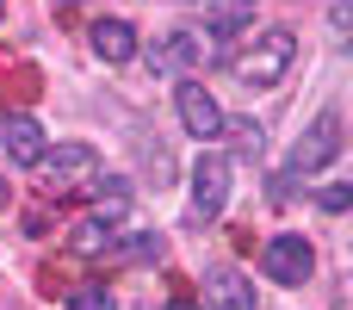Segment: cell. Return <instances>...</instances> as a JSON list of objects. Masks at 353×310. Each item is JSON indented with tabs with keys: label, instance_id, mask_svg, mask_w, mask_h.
I'll return each mask as SVG.
<instances>
[{
	"label": "cell",
	"instance_id": "obj_20",
	"mask_svg": "<svg viewBox=\"0 0 353 310\" xmlns=\"http://www.w3.org/2000/svg\"><path fill=\"white\" fill-rule=\"evenodd\" d=\"M56 6H74V0H56Z\"/></svg>",
	"mask_w": 353,
	"mask_h": 310
},
{
	"label": "cell",
	"instance_id": "obj_11",
	"mask_svg": "<svg viewBox=\"0 0 353 310\" xmlns=\"http://www.w3.org/2000/svg\"><path fill=\"white\" fill-rule=\"evenodd\" d=\"M105 255H118V261H130V267H155V261L168 255V242H161L155 230H137V236H112Z\"/></svg>",
	"mask_w": 353,
	"mask_h": 310
},
{
	"label": "cell",
	"instance_id": "obj_7",
	"mask_svg": "<svg viewBox=\"0 0 353 310\" xmlns=\"http://www.w3.org/2000/svg\"><path fill=\"white\" fill-rule=\"evenodd\" d=\"M192 62H211V37H199V31H168L161 43H149V68H155V75H180V68H192Z\"/></svg>",
	"mask_w": 353,
	"mask_h": 310
},
{
	"label": "cell",
	"instance_id": "obj_3",
	"mask_svg": "<svg viewBox=\"0 0 353 310\" xmlns=\"http://www.w3.org/2000/svg\"><path fill=\"white\" fill-rule=\"evenodd\" d=\"M174 112H180V124H186L199 143H217V137H223V118H230L205 81H180V87H174Z\"/></svg>",
	"mask_w": 353,
	"mask_h": 310
},
{
	"label": "cell",
	"instance_id": "obj_18",
	"mask_svg": "<svg viewBox=\"0 0 353 310\" xmlns=\"http://www.w3.org/2000/svg\"><path fill=\"white\" fill-rule=\"evenodd\" d=\"M0 205H6V174H0Z\"/></svg>",
	"mask_w": 353,
	"mask_h": 310
},
{
	"label": "cell",
	"instance_id": "obj_4",
	"mask_svg": "<svg viewBox=\"0 0 353 310\" xmlns=\"http://www.w3.org/2000/svg\"><path fill=\"white\" fill-rule=\"evenodd\" d=\"M261 273H267L273 286H304V280L316 273V249H310L304 236H273V242L261 249Z\"/></svg>",
	"mask_w": 353,
	"mask_h": 310
},
{
	"label": "cell",
	"instance_id": "obj_1",
	"mask_svg": "<svg viewBox=\"0 0 353 310\" xmlns=\"http://www.w3.org/2000/svg\"><path fill=\"white\" fill-rule=\"evenodd\" d=\"M292 62H298V31L267 25V31H254V37L230 56V75H236L242 87H279V81L292 75Z\"/></svg>",
	"mask_w": 353,
	"mask_h": 310
},
{
	"label": "cell",
	"instance_id": "obj_19",
	"mask_svg": "<svg viewBox=\"0 0 353 310\" xmlns=\"http://www.w3.org/2000/svg\"><path fill=\"white\" fill-rule=\"evenodd\" d=\"M174 310H199V304H174Z\"/></svg>",
	"mask_w": 353,
	"mask_h": 310
},
{
	"label": "cell",
	"instance_id": "obj_9",
	"mask_svg": "<svg viewBox=\"0 0 353 310\" xmlns=\"http://www.w3.org/2000/svg\"><path fill=\"white\" fill-rule=\"evenodd\" d=\"M37 168H50V180L56 186H68V180H87L93 168H99V155L87 149V143H56V149H43V162Z\"/></svg>",
	"mask_w": 353,
	"mask_h": 310
},
{
	"label": "cell",
	"instance_id": "obj_6",
	"mask_svg": "<svg viewBox=\"0 0 353 310\" xmlns=\"http://www.w3.org/2000/svg\"><path fill=\"white\" fill-rule=\"evenodd\" d=\"M230 174H236L230 155H199V168H192V205H199V217H217L230 205Z\"/></svg>",
	"mask_w": 353,
	"mask_h": 310
},
{
	"label": "cell",
	"instance_id": "obj_17",
	"mask_svg": "<svg viewBox=\"0 0 353 310\" xmlns=\"http://www.w3.org/2000/svg\"><path fill=\"white\" fill-rule=\"evenodd\" d=\"M316 205H323V211H347L353 193H347V186H323V193H316Z\"/></svg>",
	"mask_w": 353,
	"mask_h": 310
},
{
	"label": "cell",
	"instance_id": "obj_5",
	"mask_svg": "<svg viewBox=\"0 0 353 310\" xmlns=\"http://www.w3.org/2000/svg\"><path fill=\"white\" fill-rule=\"evenodd\" d=\"M0 149H6L12 168H37L43 149H50V137H43V124H37L31 112H6V118H0Z\"/></svg>",
	"mask_w": 353,
	"mask_h": 310
},
{
	"label": "cell",
	"instance_id": "obj_13",
	"mask_svg": "<svg viewBox=\"0 0 353 310\" xmlns=\"http://www.w3.org/2000/svg\"><path fill=\"white\" fill-rule=\"evenodd\" d=\"M112 236H118V224L93 211V217H81V224H74V236H68V242H74V255H105V249H112Z\"/></svg>",
	"mask_w": 353,
	"mask_h": 310
},
{
	"label": "cell",
	"instance_id": "obj_10",
	"mask_svg": "<svg viewBox=\"0 0 353 310\" xmlns=\"http://www.w3.org/2000/svg\"><path fill=\"white\" fill-rule=\"evenodd\" d=\"M87 43H93V56H105V62H130V56H137V31H130L124 19H99V25L87 31Z\"/></svg>",
	"mask_w": 353,
	"mask_h": 310
},
{
	"label": "cell",
	"instance_id": "obj_8",
	"mask_svg": "<svg viewBox=\"0 0 353 310\" xmlns=\"http://www.w3.org/2000/svg\"><path fill=\"white\" fill-rule=\"evenodd\" d=\"M205 310H254V286L236 267H211L205 273Z\"/></svg>",
	"mask_w": 353,
	"mask_h": 310
},
{
	"label": "cell",
	"instance_id": "obj_2",
	"mask_svg": "<svg viewBox=\"0 0 353 310\" xmlns=\"http://www.w3.org/2000/svg\"><path fill=\"white\" fill-rule=\"evenodd\" d=\"M341 143H347V130H341V112H323L298 143H292V155H285V174L273 180V199H285L298 180H310V174H323L335 155H341Z\"/></svg>",
	"mask_w": 353,
	"mask_h": 310
},
{
	"label": "cell",
	"instance_id": "obj_16",
	"mask_svg": "<svg viewBox=\"0 0 353 310\" xmlns=\"http://www.w3.org/2000/svg\"><path fill=\"white\" fill-rule=\"evenodd\" d=\"M68 310H118V298H112L105 286H74V292H68Z\"/></svg>",
	"mask_w": 353,
	"mask_h": 310
},
{
	"label": "cell",
	"instance_id": "obj_15",
	"mask_svg": "<svg viewBox=\"0 0 353 310\" xmlns=\"http://www.w3.org/2000/svg\"><path fill=\"white\" fill-rule=\"evenodd\" d=\"M248 12H254V0H217V25H211V31H217V37H223V31H242Z\"/></svg>",
	"mask_w": 353,
	"mask_h": 310
},
{
	"label": "cell",
	"instance_id": "obj_14",
	"mask_svg": "<svg viewBox=\"0 0 353 310\" xmlns=\"http://www.w3.org/2000/svg\"><path fill=\"white\" fill-rule=\"evenodd\" d=\"M93 193H99V217H112V224H118V217L130 211V186H124L118 174H99V180H93Z\"/></svg>",
	"mask_w": 353,
	"mask_h": 310
},
{
	"label": "cell",
	"instance_id": "obj_12",
	"mask_svg": "<svg viewBox=\"0 0 353 310\" xmlns=\"http://www.w3.org/2000/svg\"><path fill=\"white\" fill-rule=\"evenodd\" d=\"M223 137H230V162H261V149H267L254 118H223Z\"/></svg>",
	"mask_w": 353,
	"mask_h": 310
}]
</instances>
